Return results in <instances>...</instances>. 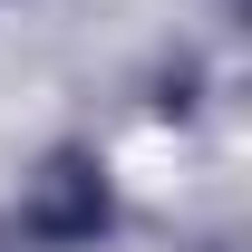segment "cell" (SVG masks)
Returning <instances> with one entry per match:
<instances>
[{"label":"cell","instance_id":"1","mask_svg":"<svg viewBox=\"0 0 252 252\" xmlns=\"http://www.w3.org/2000/svg\"><path fill=\"white\" fill-rule=\"evenodd\" d=\"M97 223H107V185H97L88 156H59L20 204V233H39V243H88Z\"/></svg>","mask_w":252,"mask_h":252}]
</instances>
